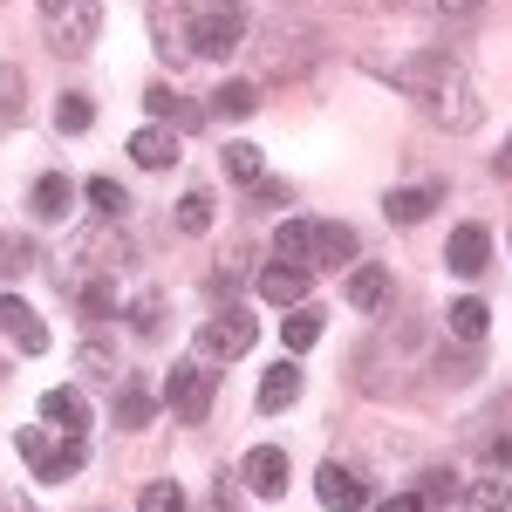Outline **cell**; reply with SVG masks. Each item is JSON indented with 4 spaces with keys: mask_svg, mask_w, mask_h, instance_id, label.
Masks as SVG:
<instances>
[{
    "mask_svg": "<svg viewBox=\"0 0 512 512\" xmlns=\"http://www.w3.org/2000/svg\"><path fill=\"white\" fill-rule=\"evenodd\" d=\"M383 82H396L417 110L444 130H472L478 123V89L451 55H403V62H369Z\"/></svg>",
    "mask_w": 512,
    "mask_h": 512,
    "instance_id": "cell-1",
    "label": "cell"
},
{
    "mask_svg": "<svg viewBox=\"0 0 512 512\" xmlns=\"http://www.w3.org/2000/svg\"><path fill=\"white\" fill-rule=\"evenodd\" d=\"M41 35L55 55H89L103 35V7L96 0H41Z\"/></svg>",
    "mask_w": 512,
    "mask_h": 512,
    "instance_id": "cell-2",
    "label": "cell"
},
{
    "mask_svg": "<svg viewBox=\"0 0 512 512\" xmlns=\"http://www.w3.org/2000/svg\"><path fill=\"white\" fill-rule=\"evenodd\" d=\"M69 260H76L82 274H130L137 267V246L123 233V219H96V226H82L69 239Z\"/></svg>",
    "mask_w": 512,
    "mask_h": 512,
    "instance_id": "cell-3",
    "label": "cell"
},
{
    "mask_svg": "<svg viewBox=\"0 0 512 512\" xmlns=\"http://www.w3.org/2000/svg\"><path fill=\"white\" fill-rule=\"evenodd\" d=\"M239 41H246V14H239V0H198V7H192V55H198V62L233 55Z\"/></svg>",
    "mask_w": 512,
    "mask_h": 512,
    "instance_id": "cell-4",
    "label": "cell"
},
{
    "mask_svg": "<svg viewBox=\"0 0 512 512\" xmlns=\"http://www.w3.org/2000/svg\"><path fill=\"white\" fill-rule=\"evenodd\" d=\"M14 451L35 465L41 485H62V478L82 472V444H76V437H62V444H55L48 431H14Z\"/></svg>",
    "mask_w": 512,
    "mask_h": 512,
    "instance_id": "cell-5",
    "label": "cell"
},
{
    "mask_svg": "<svg viewBox=\"0 0 512 512\" xmlns=\"http://www.w3.org/2000/svg\"><path fill=\"white\" fill-rule=\"evenodd\" d=\"M212 390H219V383H212L205 362H178V369L164 376V403H171L178 424H205V417H212Z\"/></svg>",
    "mask_w": 512,
    "mask_h": 512,
    "instance_id": "cell-6",
    "label": "cell"
},
{
    "mask_svg": "<svg viewBox=\"0 0 512 512\" xmlns=\"http://www.w3.org/2000/svg\"><path fill=\"white\" fill-rule=\"evenodd\" d=\"M253 335H260V328H253L246 308H219V315L198 328V355H212V362H239V355L253 349Z\"/></svg>",
    "mask_w": 512,
    "mask_h": 512,
    "instance_id": "cell-7",
    "label": "cell"
},
{
    "mask_svg": "<svg viewBox=\"0 0 512 512\" xmlns=\"http://www.w3.org/2000/svg\"><path fill=\"white\" fill-rule=\"evenodd\" d=\"M151 41H158L164 62H198V55H192V7L158 0V7H151Z\"/></svg>",
    "mask_w": 512,
    "mask_h": 512,
    "instance_id": "cell-8",
    "label": "cell"
},
{
    "mask_svg": "<svg viewBox=\"0 0 512 512\" xmlns=\"http://www.w3.org/2000/svg\"><path fill=\"white\" fill-rule=\"evenodd\" d=\"M315 499L328 512H369V485H362L349 465H335V458H328V465L315 472Z\"/></svg>",
    "mask_w": 512,
    "mask_h": 512,
    "instance_id": "cell-9",
    "label": "cell"
},
{
    "mask_svg": "<svg viewBox=\"0 0 512 512\" xmlns=\"http://www.w3.org/2000/svg\"><path fill=\"white\" fill-rule=\"evenodd\" d=\"M308 287H315V267H301V260H267L260 267V301H274V308L308 301Z\"/></svg>",
    "mask_w": 512,
    "mask_h": 512,
    "instance_id": "cell-10",
    "label": "cell"
},
{
    "mask_svg": "<svg viewBox=\"0 0 512 512\" xmlns=\"http://www.w3.org/2000/svg\"><path fill=\"white\" fill-rule=\"evenodd\" d=\"M0 335H7L21 355H48V328H41V315L21 301V294H7V301H0Z\"/></svg>",
    "mask_w": 512,
    "mask_h": 512,
    "instance_id": "cell-11",
    "label": "cell"
},
{
    "mask_svg": "<svg viewBox=\"0 0 512 512\" xmlns=\"http://www.w3.org/2000/svg\"><path fill=\"white\" fill-rule=\"evenodd\" d=\"M485 260H492V233H485V226H451L444 267H451L458 280H478V274H485Z\"/></svg>",
    "mask_w": 512,
    "mask_h": 512,
    "instance_id": "cell-12",
    "label": "cell"
},
{
    "mask_svg": "<svg viewBox=\"0 0 512 512\" xmlns=\"http://www.w3.org/2000/svg\"><path fill=\"white\" fill-rule=\"evenodd\" d=\"M308 260H315V274L321 267H349L355 260V233L342 226V219H315V226H308Z\"/></svg>",
    "mask_w": 512,
    "mask_h": 512,
    "instance_id": "cell-13",
    "label": "cell"
},
{
    "mask_svg": "<svg viewBox=\"0 0 512 512\" xmlns=\"http://www.w3.org/2000/svg\"><path fill=\"white\" fill-rule=\"evenodd\" d=\"M287 472H294V465H287V451H280V444H253V451H246V465H239V478H246L253 492H267V499L287 492Z\"/></svg>",
    "mask_w": 512,
    "mask_h": 512,
    "instance_id": "cell-14",
    "label": "cell"
},
{
    "mask_svg": "<svg viewBox=\"0 0 512 512\" xmlns=\"http://www.w3.org/2000/svg\"><path fill=\"white\" fill-rule=\"evenodd\" d=\"M41 424H55L62 437H89V403H82V390H41Z\"/></svg>",
    "mask_w": 512,
    "mask_h": 512,
    "instance_id": "cell-15",
    "label": "cell"
},
{
    "mask_svg": "<svg viewBox=\"0 0 512 512\" xmlns=\"http://www.w3.org/2000/svg\"><path fill=\"white\" fill-rule=\"evenodd\" d=\"M437 198H444V185H396L383 198V212H390V226H417V219L437 212Z\"/></svg>",
    "mask_w": 512,
    "mask_h": 512,
    "instance_id": "cell-16",
    "label": "cell"
},
{
    "mask_svg": "<svg viewBox=\"0 0 512 512\" xmlns=\"http://www.w3.org/2000/svg\"><path fill=\"white\" fill-rule=\"evenodd\" d=\"M130 164H144V171H171V164H178V130H164V123L137 130V137H130Z\"/></svg>",
    "mask_w": 512,
    "mask_h": 512,
    "instance_id": "cell-17",
    "label": "cell"
},
{
    "mask_svg": "<svg viewBox=\"0 0 512 512\" xmlns=\"http://www.w3.org/2000/svg\"><path fill=\"white\" fill-rule=\"evenodd\" d=\"M110 417H117V431H144V424L158 417V396L144 390L137 376H123V383H117V410H110Z\"/></svg>",
    "mask_w": 512,
    "mask_h": 512,
    "instance_id": "cell-18",
    "label": "cell"
},
{
    "mask_svg": "<svg viewBox=\"0 0 512 512\" xmlns=\"http://www.w3.org/2000/svg\"><path fill=\"white\" fill-rule=\"evenodd\" d=\"M82 315L89 321H117L123 315V274H89L82 280Z\"/></svg>",
    "mask_w": 512,
    "mask_h": 512,
    "instance_id": "cell-19",
    "label": "cell"
},
{
    "mask_svg": "<svg viewBox=\"0 0 512 512\" xmlns=\"http://www.w3.org/2000/svg\"><path fill=\"white\" fill-rule=\"evenodd\" d=\"M301 383H308V376H301L294 362H274V369L260 376V410H287V403H301Z\"/></svg>",
    "mask_w": 512,
    "mask_h": 512,
    "instance_id": "cell-20",
    "label": "cell"
},
{
    "mask_svg": "<svg viewBox=\"0 0 512 512\" xmlns=\"http://www.w3.org/2000/svg\"><path fill=\"white\" fill-rule=\"evenodd\" d=\"M253 110H260V89H253V82H219V89H212V110H205V117L246 123Z\"/></svg>",
    "mask_w": 512,
    "mask_h": 512,
    "instance_id": "cell-21",
    "label": "cell"
},
{
    "mask_svg": "<svg viewBox=\"0 0 512 512\" xmlns=\"http://www.w3.org/2000/svg\"><path fill=\"white\" fill-rule=\"evenodd\" d=\"M383 301H390V267H355V274H349V308L376 315Z\"/></svg>",
    "mask_w": 512,
    "mask_h": 512,
    "instance_id": "cell-22",
    "label": "cell"
},
{
    "mask_svg": "<svg viewBox=\"0 0 512 512\" xmlns=\"http://www.w3.org/2000/svg\"><path fill=\"white\" fill-rule=\"evenodd\" d=\"M321 328H328V321H321V308L294 301V308H287V321H280V342L301 355V349H315V342H321Z\"/></svg>",
    "mask_w": 512,
    "mask_h": 512,
    "instance_id": "cell-23",
    "label": "cell"
},
{
    "mask_svg": "<svg viewBox=\"0 0 512 512\" xmlns=\"http://www.w3.org/2000/svg\"><path fill=\"white\" fill-rule=\"evenodd\" d=\"M458 506L465 512H512V485L506 478H472V485H458Z\"/></svg>",
    "mask_w": 512,
    "mask_h": 512,
    "instance_id": "cell-24",
    "label": "cell"
},
{
    "mask_svg": "<svg viewBox=\"0 0 512 512\" xmlns=\"http://www.w3.org/2000/svg\"><path fill=\"white\" fill-rule=\"evenodd\" d=\"M69 205H76V185H69L62 171L35 178V212H41V219H69Z\"/></svg>",
    "mask_w": 512,
    "mask_h": 512,
    "instance_id": "cell-25",
    "label": "cell"
},
{
    "mask_svg": "<svg viewBox=\"0 0 512 512\" xmlns=\"http://www.w3.org/2000/svg\"><path fill=\"white\" fill-rule=\"evenodd\" d=\"M219 171H226L233 185H260V178H267V158H260L253 144H226V151H219Z\"/></svg>",
    "mask_w": 512,
    "mask_h": 512,
    "instance_id": "cell-26",
    "label": "cell"
},
{
    "mask_svg": "<svg viewBox=\"0 0 512 512\" xmlns=\"http://www.w3.org/2000/svg\"><path fill=\"white\" fill-rule=\"evenodd\" d=\"M308 226H315V219H280V226H274V260H301V267H315V260H308Z\"/></svg>",
    "mask_w": 512,
    "mask_h": 512,
    "instance_id": "cell-27",
    "label": "cell"
},
{
    "mask_svg": "<svg viewBox=\"0 0 512 512\" xmlns=\"http://www.w3.org/2000/svg\"><path fill=\"white\" fill-rule=\"evenodd\" d=\"M76 369L89 376V383H123V362L103 342H82V355H76Z\"/></svg>",
    "mask_w": 512,
    "mask_h": 512,
    "instance_id": "cell-28",
    "label": "cell"
},
{
    "mask_svg": "<svg viewBox=\"0 0 512 512\" xmlns=\"http://www.w3.org/2000/svg\"><path fill=\"white\" fill-rule=\"evenodd\" d=\"M89 123H96V103L89 96H55V130L62 137H82Z\"/></svg>",
    "mask_w": 512,
    "mask_h": 512,
    "instance_id": "cell-29",
    "label": "cell"
},
{
    "mask_svg": "<svg viewBox=\"0 0 512 512\" xmlns=\"http://www.w3.org/2000/svg\"><path fill=\"white\" fill-rule=\"evenodd\" d=\"M137 512H192V499H185V485L158 478V485H144V492H137Z\"/></svg>",
    "mask_w": 512,
    "mask_h": 512,
    "instance_id": "cell-30",
    "label": "cell"
},
{
    "mask_svg": "<svg viewBox=\"0 0 512 512\" xmlns=\"http://www.w3.org/2000/svg\"><path fill=\"white\" fill-rule=\"evenodd\" d=\"M485 301H472V294H465V301H451V335H458V342H478V335H485Z\"/></svg>",
    "mask_w": 512,
    "mask_h": 512,
    "instance_id": "cell-31",
    "label": "cell"
},
{
    "mask_svg": "<svg viewBox=\"0 0 512 512\" xmlns=\"http://www.w3.org/2000/svg\"><path fill=\"white\" fill-rule=\"evenodd\" d=\"M21 96H28V82H21V69L14 62H0V130L21 117Z\"/></svg>",
    "mask_w": 512,
    "mask_h": 512,
    "instance_id": "cell-32",
    "label": "cell"
},
{
    "mask_svg": "<svg viewBox=\"0 0 512 512\" xmlns=\"http://www.w3.org/2000/svg\"><path fill=\"white\" fill-rule=\"evenodd\" d=\"M89 205H96L103 219H123V212H130V198H123L117 178H89Z\"/></svg>",
    "mask_w": 512,
    "mask_h": 512,
    "instance_id": "cell-33",
    "label": "cell"
},
{
    "mask_svg": "<svg viewBox=\"0 0 512 512\" xmlns=\"http://www.w3.org/2000/svg\"><path fill=\"white\" fill-rule=\"evenodd\" d=\"M246 274H253V267H246V253H239V246H233V253H226V260L212 267V280H205V287H212V294L226 301V294H233V287H239V280H246Z\"/></svg>",
    "mask_w": 512,
    "mask_h": 512,
    "instance_id": "cell-34",
    "label": "cell"
},
{
    "mask_svg": "<svg viewBox=\"0 0 512 512\" xmlns=\"http://www.w3.org/2000/svg\"><path fill=\"white\" fill-rule=\"evenodd\" d=\"M205 226H212V198L185 192V198H178V233H205Z\"/></svg>",
    "mask_w": 512,
    "mask_h": 512,
    "instance_id": "cell-35",
    "label": "cell"
},
{
    "mask_svg": "<svg viewBox=\"0 0 512 512\" xmlns=\"http://www.w3.org/2000/svg\"><path fill=\"white\" fill-rule=\"evenodd\" d=\"M458 499V472H424V485H417V506H451Z\"/></svg>",
    "mask_w": 512,
    "mask_h": 512,
    "instance_id": "cell-36",
    "label": "cell"
},
{
    "mask_svg": "<svg viewBox=\"0 0 512 512\" xmlns=\"http://www.w3.org/2000/svg\"><path fill=\"white\" fill-rule=\"evenodd\" d=\"M144 110H151V117H164V123H178V110H185V103L171 96V82H151V89H144Z\"/></svg>",
    "mask_w": 512,
    "mask_h": 512,
    "instance_id": "cell-37",
    "label": "cell"
},
{
    "mask_svg": "<svg viewBox=\"0 0 512 512\" xmlns=\"http://www.w3.org/2000/svg\"><path fill=\"white\" fill-rule=\"evenodd\" d=\"M403 7H417V14H472L478 0H403Z\"/></svg>",
    "mask_w": 512,
    "mask_h": 512,
    "instance_id": "cell-38",
    "label": "cell"
},
{
    "mask_svg": "<svg viewBox=\"0 0 512 512\" xmlns=\"http://www.w3.org/2000/svg\"><path fill=\"white\" fill-rule=\"evenodd\" d=\"M369 512H424V506H417V492H396V499H383V506L369 499Z\"/></svg>",
    "mask_w": 512,
    "mask_h": 512,
    "instance_id": "cell-39",
    "label": "cell"
},
{
    "mask_svg": "<svg viewBox=\"0 0 512 512\" xmlns=\"http://www.w3.org/2000/svg\"><path fill=\"white\" fill-rule=\"evenodd\" d=\"M492 465H499V472H512V437H492Z\"/></svg>",
    "mask_w": 512,
    "mask_h": 512,
    "instance_id": "cell-40",
    "label": "cell"
},
{
    "mask_svg": "<svg viewBox=\"0 0 512 512\" xmlns=\"http://www.w3.org/2000/svg\"><path fill=\"white\" fill-rule=\"evenodd\" d=\"M0 512H35V506H28L21 492H7V485H0Z\"/></svg>",
    "mask_w": 512,
    "mask_h": 512,
    "instance_id": "cell-41",
    "label": "cell"
},
{
    "mask_svg": "<svg viewBox=\"0 0 512 512\" xmlns=\"http://www.w3.org/2000/svg\"><path fill=\"white\" fill-rule=\"evenodd\" d=\"M492 171H499V178H512V137L499 144V158H492Z\"/></svg>",
    "mask_w": 512,
    "mask_h": 512,
    "instance_id": "cell-42",
    "label": "cell"
},
{
    "mask_svg": "<svg viewBox=\"0 0 512 512\" xmlns=\"http://www.w3.org/2000/svg\"><path fill=\"white\" fill-rule=\"evenodd\" d=\"M335 7H376V0H335Z\"/></svg>",
    "mask_w": 512,
    "mask_h": 512,
    "instance_id": "cell-43",
    "label": "cell"
}]
</instances>
